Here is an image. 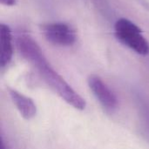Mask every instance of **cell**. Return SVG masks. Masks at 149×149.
I'll return each mask as SVG.
<instances>
[{"label": "cell", "instance_id": "obj_1", "mask_svg": "<svg viewBox=\"0 0 149 149\" xmlns=\"http://www.w3.org/2000/svg\"><path fill=\"white\" fill-rule=\"evenodd\" d=\"M31 65L38 70L39 75L49 87L67 104L78 110H84L86 108V103L85 100L52 67L44 53L36 58L31 62Z\"/></svg>", "mask_w": 149, "mask_h": 149}, {"label": "cell", "instance_id": "obj_2", "mask_svg": "<svg viewBox=\"0 0 149 149\" xmlns=\"http://www.w3.org/2000/svg\"><path fill=\"white\" fill-rule=\"evenodd\" d=\"M114 35L124 45L136 53L146 56L149 54V43L143 36L141 28L127 18H120L114 24Z\"/></svg>", "mask_w": 149, "mask_h": 149}, {"label": "cell", "instance_id": "obj_3", "mask_svg": "<svg viewBox=\"0 0 149 149\" xmlns=\"http://www.w3.org/2000/svg\"><path fill=\"white\" fill-rule=\"evenodd\" d=\"M45 38L50 43L58 46H71L77 41V32L70 24L56 22L42 26Z\"/></svg>", "mask_w": 149, "mask_h": 149}, {"label": "cell", "instance_id": "obj_4", "mask_svg": "<svg viewBox=\"0 0 149 149\" xmlns=\"http://www.w3.org/2000/svg\"><path fill=\"white\" fill-rule=\"evenodd\" d=\"M87 82L93 95L104 108L113 111L117 107V97L101 78L97 75H90Z\"/></svg>", "mask_w": 149, "mask_h": 149}, {"label": "cell", "instance_id": "obj_5", "mask_svg": "<svg viewBox=\"0 0 149 149\" xmlns=\"http://www.w3.org/2000/svg\"><path fill=\"white\" fill-rule=\"evenodd\" d=\"M9 93L16 108L24 119L29 120L36 115L37 107L31 98L13 89H9Z\"/></svg>", "mask_w": 149, "mask_h": 149}, {"label": "cell", "instance_id": "obj_6", "mask_svg": "<svg viewBox=\"0 0 149 149\" xmlns=\"http://www.w3.org/2000/svg\"><path fill=\"white\" fill-rule=\"evenodd\" d=\"M0 65L2 67H4L10 62L13 55L11 31L4 24L0 25Z\"/></svg>", "mask_w": 149, "mask_h": 149}, {"label": "cell", "instance_id": "obj_7", "mask_svg": "<svg viewBox=\"0 0 149 149\" xmlns=\"http://www.w3.org/2000/svg\"><path fill=\"white\" fill-rule=\"evenodd\" d=\"M17 0H0L1 3L6 6H13L16 4Z\"/></svg>", "mask_w": 149, "mask_h": 149}, {"label": "cell", "instance_id": "obj_8", "mask_svg": "<svg viewBox=\"0 0 149 149\" xmlns=\"http://www.w3.org/2000/svg\"><path fill=\"white\" fill-rule=\"evenodd\" d=\"M1 149H8L7 146L4 143V141H3V139H2V142H1Z\"/></svg>", "mask_w": 149, "mask_h": 149}]
</instances>
